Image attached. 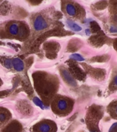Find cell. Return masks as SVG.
<instances>
[{
	"mask_svg": "<svg viewBox=\"0 0 117 132\" xmlns=\"http://www.w3.org/2000/svg\"><path fill=\"white\" fill-rule=\"evenodd\" d=\"M28 1L33 5H37V4H39L41 2H42L43 0H28Z\"/></svg>",
	"mask_w": 117,
	"mask_h": 132,
	"instance_id": "cell-13",
	"label": "cell"
},
{
	"mask_svg": "<svg viewBox=\"0 0 117 132\" xmlns=\"http://www.w3.org/2000/svg\"><path fill=\"white\" fill-rule=\"evenodd\" d=\"M66 12L69 15L71 16H74L76 15V13H77V10H76V8L75 7L74 5L71 4H67L65 6Z\"/></svg>",
	"mask_w": 117,
	"mask_h": 132,
	"instance_id": "cell-8",
	"label": "cell"
},
{
	"mask_svg": "<svg viewBox=\"0 0 117 132\" xmlns=\"http://www.w3.org/2000/svg\"><path fill=\"white\" fill-rule=\"evenodd\" d=\"M71 58L75 60V61H84V58L79 54H72L71 56Z\"/></svg>",
	"mask_w": 117,
	"mask_h": 132,
	"instance_id": "cell-10",
	"label": "cell"
},
{
	"mask_svg": "<svg viewBox=\"0 0 117 132\" xmlns=\"http://www.w3.org/2000/svg\"><path fill=\"white\" fill-rule=\"evenodd\" d=\"M2 2V0H0V3H1Z\"/></svg>",
	"mask_w": 117,
	"mask_h": 132,
	"instance_id": "cell-17",
	"label": "cell"
},
{
	"mask_svg": "<svg viewBox=\"0 0 117 132\" xmlns=\"http://www.w3.org/2000/svg\"><path fill=\"white\" fill-rule=\"evenodd\" d=\"M110 32L112 33H117V26H112L110 28Z\"/></svg>",
	"mask_w": 117,
	"mask_h": 132,
	"instance_id": "cell-14",
	"label": "cell"
},
{
	"mask_svg": "<svg viewBox=\"0 0 117 132\" xmlns=\"http://www.w3.org/2000/svg\"><path fill=\"white\" fill-rule=\"evenodd\" d=\"M48 26L47 21L43 15L38 14L34 19V28L36 30L41 31L47 28Z\"/></svg>",
	"mask_w": 117,
	"mask_h": 132,
	"instance_id": "cell-3",
	"label": "cell"
},
{
	"mask_svg": "<svg viewBox=\"0 0 117 132\" xmlns=\"http://www.w3.org/2000/svg\"><path fill=\"white\" fill-rule=\"evenodd\" d=\"M11 118V113L8 109L0 107V127H4L8 123Z\"/></svg>",
	"mask_w": 117,
	"mask_h": 132,
	"instance_id": "cell-5",
	"label": "cell"
},
{
	"mask_svg": "<svg viewBox=\"0 0 117 132\" xmlns=\"http://www.w3.org/2000/svg\"><path fill=\"white\" fill-rule=\"evenodd\" d=\"M12 67L14 68V70L21 72L24 69V64L23 61L19 59H12Z\"/></svg>",
	"mask_w": 117,
	"mask_h": 132,
	"instance_id": "cell-6",
	"label": "cell"
},
{
	"mask_svg": "<svg viewBox=\"0 0 117 132\" xmlns=\"http://www.w3.org/2000/svg\"><path fill=\"white\" fill-rule=\"evenodd\" d=\"M69 109V103L65 99L60 98L55 101L53 105V109L54 112H64Z\"/></svg>",
	"mask_w": 117,
	"mask_h": 132,
	"instance_id": "cell-4",
	"label": "cell"
},
{
	"mask_svg": "<svg viewBox=\"0 0 117 132\" xmlns=\"http://www.w3.org/2000/svg\"><path fill=\"white\" fill-rule=\"evenodd\" d=\"M55 125L51 120H43L33 127V132H55Z\"/></svg>",
	"mask_w": 117,
	"mask_h": 132,
	"instance_id": "cell-2",
	"label": "cell"
},
{
	"mask_svg": "<svg viewBox=\"0 0 117 132\" xmlns=\"http://www.w3.org/2000/svg\"><path fill=\"white\" fill-rule=\"evenodd\" d=\"M116 113H117V106H116Z\"/></svg>",
	"mask_w": 117,
	"mask_h": 132,
	"instance_id": "cell-16",
	"label": "cell"
},
{
	"mask_svg": "<svg viewBox=\"0 0 117 132\" xmlns=\"http://www.w3.org/2000/svg\"><path fill=\"white\" fill-rule=\"evenodd\" d=\"M66 23H67L68 26L70 28L73 30V31H75V32H80V31L82 30V28L78 26L77 24H76L75 23L73 22L71 20H67L66 21Z\"/></svg>",
	"mask_w": 117,
	"mask_h": 132,
	"instance_id": "cell-9",
	"label": "cell"
},
{
	"mask_svg": "<svg viewBox=\"0 0 117 132\" xmlns=\"http://www.w3.org/2000/svg\"><path fill=\"white\" fill-rule=\"evenodd\" d=\"M5 65H6V67H7V68H8L12 67V60H10V59L6 60V61H5Z\"/></svg>",
	"mask_w": 117,
	"mask_h": 132,
	"instance_id": "cell-12",
	"label": "cell"
},
{
	"mask_svg": "<svg viewBox=\"0 0 117 132\" xmlns=\"http://www.w3.org/2000/svg\"><path fill=\"white\" fill-rule=\"evenodd\" d=\"M62 76H63L64 78L65 79L66 82L70 84L72 86H76V82L75 79H74L72 76L71 75L69 72H68L67 70H63L62 71Z\"/></svg>",
	"mask_w": 117,
	"mask_h": 132,
	"instance_id": "cell-7",
	"label": "cell"
},
{
	"mask_svg": "<svg viewBox=\"0 0 117 132\" xmlns=\"http://www.w3.org/2000/svg\"><path fill=\"white\" fill-rule=\"evenodd\" d=\"M23 23L18 22L10 23L8 26V31L10 35L14 37H23L27 35V30Z\"/></svg>",
	"mask_w": 117,
	"mask_h": 132,
	"instance_id": "cell-1",
	"label": "cell"
},
{
	"mask_svg": "<svg viewBox=\"0 0 117 132\" xmlns=\"http://www.w3.org/2000/svg\"><path fill=\"white\" fill-rule=\"evenodd\" d=\"M114 83L116 86H117V76H116L114 77Z\"/></svg>",
	"mask_w": 117,
	"mask_h": 132,
	"instance_id": "cell-15",
	"label": "cell"
},
{
	"mask_svg": "<svg viewBox=\"0 0 117 132\" xmlns=\"http://www.w3.org/2000/svg\"><path fill=\"white\" fill-rule=\"evenodd\" d=\"M34 102L37 105H38V106H40V107H41L42 108H43V103H42V102H41L40 100H39L38 98H36V97H35L34 98Z\"/></svg>",
	"mask_w": 117,
	"mask_h": 132,
	"instance_id": "cell-11",
	"label": "cell"
}]
</instances>
